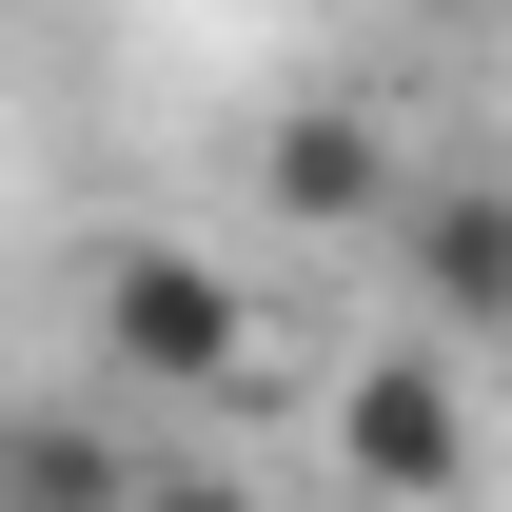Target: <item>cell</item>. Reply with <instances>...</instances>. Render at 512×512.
I'll return each instance as SVG.
<instances>
[{"label":"cell","instance_id":"obj_2","mask_svg":"<svg viewBox=\"0 0 512 512\" xmlns=\"http://www.w3.org/2000/svg\"><path fill=\"white\" fill-rule=\"evenodd\" d=\"M375 237H394V276H414V335H512V178L414 158Z\"/></svg>","mask_w":512,"mask_h":512},{"label":"cell","instance_id":"obj_4","mask_svg":"<svg viewBox=\"0 0 512 512\" xmlns=\"http://www.w3.org/2000/svg\"><path fill=\"white\" fill-rule=\"evenodd\" d=\"M335 473H375V493H453L473 473V414H453L434 355H375V375L335 394Z\"/></svg>","mask_w":512,"mask_h":512},{"label":"cell","instance_id":"obj_1","mask_svg":"<svg viewBox=\"0 0 512 512\" xmlns=\"http://www.w3.org/2000/svg\"><path fill=\"white\" fill-rule=\"evenodd\" d=\"M79 335H99V375H158V394H256L276 375V316L197 237H99L79 256Z\"/></svg>","mask_w":512,"mask_h":512},{"label":"cell","instance_id":"obj_3","mask_svg":"<svg viewBox=\"0 0 512 512\" xmlns=\"http://www.w3.org/2000/svg\"><path fill=\"white\" fill-rule=\"evenodd\" d=\"M394 178H414V138H394L375 99H276V119H256V197H276L296 237H375Z\"/></svg>","mask_w":512,"mask_h":512}]
</instances>
